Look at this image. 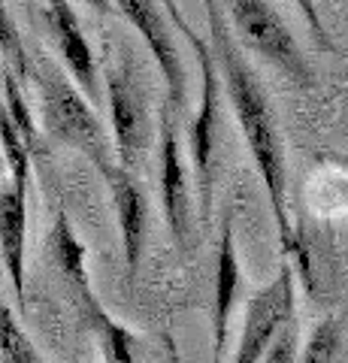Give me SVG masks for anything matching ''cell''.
Wrapping results in <instances>:
<instances>
[{"mask_svg": "<svg viewBox=\"0 0 348 363\" xmlns=\"http://www.w3.org/2000/svg\"><path fill=\"white\" fill-rule=\"evenodd\" d=\"M49 248L55 257V267H58L61 276L70 281V288L76 291V297L85 291H91V281H88V267H85V245L76 236L67 212H58V218L52 224V236H49Z\"/></svg>", "mask_w": 348, "mask_h": 363, "instance_id": "13", "label": "cell"}, {"mask_svg": "<svg viewBox=\"0 0 348 363\" xmlns=\"http://www.w3.org/2000/svg\"><path fill=\"white\" fill-rule=\"evenodd\" d=\"M206 6V25H209V52L215 58L221 88L228 91L230 106L237 112V121L242 128V136L249 143V152L254 157V167L264 179L269 209L279 227V240L288 257L300 260V272L309 276L306 257H303L300 236L291 227L288 215V169H285V143L279 133V124L273 116V106L266 100V91L261 85V76L252 70V64L245 61L240 43L233 40L230 21L224 16L218 0H203Z\"/></svg>", "mask_w": 348, "mask_h": 363, "instance_id": "1", "label": "cell"}, {"mask_svg": "<svg viewBox=\"0 0 348 363\" xmlns=\"http://www.w3.org/2000/svg\"><path fill=\"white\" fill-rule=\"evenodd\" d=\"M218 4L228 21L237 25L240 37L254 52H261L269 64L279 67L285 76H291L297 85L303 88L312 85V70L306 58H303L297 40L291 37L288 25L273 13V6L266 0H218Z\"/></svg>", "mask_w": 348, "mask_h": 363, "instance_id": "4", "label": "cell"}, {"mask_svg": "<svg viewBox=\"0 0 348 363\" xmlns=\"http://www.w3.org/2000/svg\"><path fill=\"white\" fill-rule=\"evenodd\" d=\"M112 4L140 30V37L145 40V45H149V52H152V58L158 61L161 76L167 82L170 109H182L185 106V67L176 52L173 30L167 25V16L158 6V0H112Z\"/></svg>", "mask_w": 348, "mask_h": 363, "instance_id": "7", "label": "cell"}, {"mask_svg": "<svg viewBox=\"0 0 348 363\" xmlns=\"http://www.w3.org/2000/svg\"><path fill=\"white\" fill-rule=\"evenodd\" d=\"M0 79H4V94H6V100H4L6 116L13 118L18 136H21V140H25V145H28V152H30V155H37V152L43 149V143H40L37 121H33V116H30V106H28L25 94H21V85L16 82V76H13V73H6V70L0 73Z\"/></svg>", "mask_w": 348, "mask_h": 363, "instance_id": "17", "label": "cell"}, {"mask_svg": "<svg viewBox=\"0 0 348 363\" xmlns=\"http://www.w3.org/2000/svg\"><path fill=\"white\" fill-rule=\"evenodd\" d=\"M161 200L173 242L179 245V252H185L191 245V179L182 161L176 121L167 112L161 116Z\"/></svg>", "mask_w": 348, "mask_h": 363, "instance_id": "9", "label": "cell"}, {"mask_svg": "<svg viewBox=\"0 0 348 363\" xmlns=\"http://www.w3.org/2000/svg\"><path fill=\"white\" fill-rule=\"evenodd\" d=\"M342 348V318L327 315L312 327L306 348L297 351L294 363H336V354Z\"/></svg>", "mask_w": 348, "mask_h": 363, "instance_id": "14", "label": "cell"}, {"mask_svg": "<svg viewBox=\"0 0 348 363\" xmlns=\"http://www.w3.org/2000/svg\"><path fill=\"white\" fill-rule=\"evenodd\" d=\"M79 306H82L85 321L100 345L103 363H137V336L103 309L97 294L94 291L79 294Z\"/></svg>", "mask_w": 348, "mask_h": 363, "instance_id": "12", "label": "cell"}, {"mask_svg": "<svg viewBox=\"0 0 348 363\" xmlns=\"http://www.w3.org/2000/svg\"><path fill=\"white\" fill-rule=\"evenodd\" d=\"M46 18H49V30L55 43H58L61 61L67 67V76L70 82L82 91V97L91 104V109H97L103 104V94H100V79H97V61L94 52L85 40V30L79 25V16L70 6V0H46Z\"/></svg>", "mask_w": 348, "mask_h": 363, "instance_id": "8", "label": "cell"}, {"mask_svg": "<svg viewBox=\"0 0 348 363\" xmlns=\"http://www.w3.org/2000/svg\"><path fill=\"white\" fill-rule=\"evenodd\" d=\"M297 9H300V16L306 18V25H309V30L315 33V40H318V45H324L327 49V30H324V21H321V13H318V6H315V0H291Z\"/></svg>", "mask_w": 348, "mask_h": 363, "instance_id": "20", "label": "cell"}, {"mask_svg": "<svg viewBox=\"0 0 348 363\" xmlns=\"http://www.w3.org/2000/svg\"><path fill=\"white\" fill-rule=\"evenodd\" d=\"M0 58L6 64V73L16 76V82H28L30 79V58H28V49H25V40L13 21V13H9L6 0H0Z\"/></svg>", "mask_w": 348, "mask_h": 363, "instance_id": "16", "label": "cell"}, {"mask_svg": "<svg viewBox=\"0 0 348 363\" xmlns=\"http://www.w3.org/2000/svg\"><path fill=\"white\" fill-rule=\"evenodd\" d=\"M100 176L106 179L112 206L118 215V230H121V252H125V272L128 281L137 279L142 248H145V233H149V203H145L142 188L137 179L130 176V169L109 164L100 169Z\"/></svg>", "mask_w": 348, "mask_h": 363, "instance_id": "10", "label": "cell"}, {"mask_svg": "<svg viewBox=\"0 0 348 363\" xmlns=\"http://www.w3.org/2000/svg\"><path fill=\"white\" fill-rule=\"evenodd\" d=\"M0 357L4 363H43L37 345L21 330L16 312L0 297Z\"/></svg>", "mask_w": 348, "mask_h": 363, "instance_id": "15", "label": "cell"}, {"mask_svg": "<svg viewBox=\"0 0 348 363\" xmlns=\"http://www.w3.org/2000/svg\"><path fill=\"white\" fill-rule=\"evenodd\" d=\"M91 9H97V13H103V16H109L112 13V0H85Z\"/></svg>", "mask_w": 348, "mask_h": 363, "instance_id": "22", "label": "cell"}, {"mask_svg": "<svg viewBox=\"0 0 348 363\" xmlns=\"http://www.w3.org/2000/svg\"><path fill=\"white\" fill-rule=\"evenodd\" d=\"M297 351H300V327H297V318L288 321L282 327V333L273 339V345L264 354L261 363H294L297 360Z\"/></svg>", "mask_w": 348, "mask_h": 363, "instance_id": "19", "label": "cell"}, {"mask_svg": "<svg viewBox=\"0 0 348 363\" xmlns=\"http://www.w3.org/2000/svg\"><path fill=\"white\" fill-rule=\"evenodd\" d=\"M0 73H4V70H0Z\"/></svg>", "mask_w": 348, "mask_h": 363, "instance_id": "23", "label": "cell"}, {"mask_svg": "<svg viewBox=\"0 0 348 363\" xmlns=\"http://www.w3.org/2000/svg\"><path fill=\"white\" fill-rule=\"evenodd\" d=\"M200 64V104L191 121V167H194V188L200 200V224L209 227L212 197H215V179H218V145H221V76L215 58L209 52V43L203 37H194L188 43Z\"/></svg>", "mask_w": 348, "mask_h": 363, "instance_id": "3", "label": "cell"}, {"mask_svg": "<svg viewBox=\"0 0 348 363\" xmlns=\"http://www.w3.org/2000/svg\"><path fill=\"white\" fill-rule=\"evenodd\" d=\"M37 85H40L46 133L64 145L79 149L97 169L116 164L103 124H100L91 104L82 97V91L70 82V76H64L52 64H43L37 70Z\"/></svg>", "mask_w": 348, "mask_h": 363, "instance_id": "2", "label": "cell"}, {"mask_svg": "<svg viewBox=\"0 0 348 363\" xmlns=\"http://www.w3.org/2000/svg\"><path fill=\"white\" fill-rule=\"evenodd\" d=\"M25 242H28V185L0 188V260L16 291L18 309L25 306Z\"/></svg>", "mask_w": 348, "mask_h": 363, "instance_id": "11", "label": "cell"}, {"mask_svg": "<svg viewBox=\"0 0 348 363\" xmlns=\"http://www.w3.org/2000/svg\"><path fill=\"white\" fill-rule=\"evenodd\" d=\"M161 9H164V16H167V18H170L173 25H176V30H179V33H185V40H188V43L197 37L194 28H191L188 21H185V16H182V6H179V0H161Z\"/></svg>", "mask_w": 348, "mask_h": 363, "instance_id": "21", "label": "cell"}, {"mask_svg": "<svg viewBox=\"0 0 348 363\" xmlns=\"http://www.w3.org/2000/svg\"><path fill=\"white\" fill-rule=\"evenodd\" d=\"M294 312V267L285 260L279 276L249 300L242 336L237 351H233V363H261L269 345H273V339L282 333V327L297 318Z\"/></svg>", "mask_w": 348, "mask_h": 363, "instance_id": "6", "label": "cell"}, {"mask_svg": "<svg viewBox=\"0 0 348 363\" xmlns=\"http://www.w3.org/2000/svg\"><path fill=\"white\" fill-rule=\"evenodd\" d=\"M0 152H4V161L9 167V182L13 185H28L30 182V152L25 140L18 136L13 118L6 116L4 104H0Z\"/></svg>", "mask_w": 348, "mask_h": 363, "instance_id": "18", "label": "cell"}, {"mask_svg": "<svg viewBox=\"0 0 348 363\" xmlns=\"http://www.w3.org/2000/svg\"><path fill=\"white\" fill-rule=\"evenodd\" d=\"M103 82H106V104L112 116V140H116V157H118L116 164L130 169L142 157L152 130H149L145 94L128 55L106 67Z\"/></svg>", "mask_w": 348, "mask_h": 363, "instance_id": "5", "label": "cell"}]
</instances>
